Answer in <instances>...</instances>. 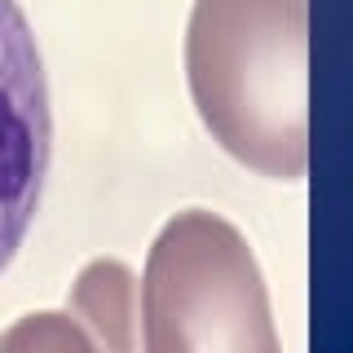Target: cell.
<instances>
[{"instance_id": "6da1fadb", "label": "cell", "mask_w": 353, "mask_h": 353, "mask_svg": "<svg viewBox=\"0 0 353 353\" xmlns=\"http://www.w3.org/2000/svg\"><path fill=\"white\" fill-rule=\"evenodd\" d=\"M53 163V102L36 31L18 0H0V274L40 212Z\"/></svg>"}]
</instances>
